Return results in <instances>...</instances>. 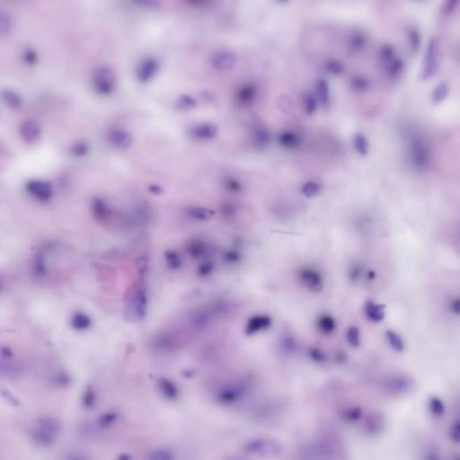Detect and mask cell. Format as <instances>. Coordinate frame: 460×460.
Returning a JSON list of instances; mask_svg holds the SVG:
<instances>
[{"label":"cell","mask_w":460,"mask_h":460,"mask_svg":"<svg viewBox=\"0 0 460 460\" xmlns=\"http://www.w3.org/2000/svg\"><path fill=\"white\" fill-rule=\"evenodd\" d=\"M92 85L100 95H110L116 89V74L108 66H100L93 72Z\"/></svg>","instance_id":"6da1fadb"},{"label":"cell","mask_w":460,"mask_h":460,"mask_svg":"<svg viewBox=\"0 0 460 460\" xmlns=\"http://www.w3.org/2000/svg\"><path fill=\"white\" fill-rule=\"evenodd\" d=\"M147 304V293L145 288L142 286L136 288L129 296L125 308L126 317L132 322L141 321L146 316Z\"/></svg>","instance_id":"7a4b0ae2"},{"label":"cell","mask_w":460,"mask_h":460,"mask_svg":"<svg viewBox=\"0 0 460 460\" xmlns=\"http://www.w3.org/2000/svg\"><path fill=\"white\" fill-rule=\"evenodd\" d=\"M412 164L418 170L424 171L430 166V152L429 147L419 138H414L410 146Z\"/></svg>","instance_id":"3957f363"},{"label":"cell","mask_w":460,"mask_h":460,"mask_svg":"<svg viewBox=\"0 0 460 460\" xmlns=\"http://www.w3.org/2000/svg\"><path fill=\"white\" fill-rule=\"evenodd\" d=\"M159 69L160 62L156 57H144L136 66V79L142 84H147L157 77Z\"/></svg>","instance_id":"277c9868"},{"label":"cell","mask_w":460,"mask_h":460,"mask_svg":"<svg viewBox=\"0 0 460 460\" xmlns=\"http://www.w3.org/2000/svg\"><path fill=\"white\" fill-rule=\"evenodd\" d=\"M238 58L236 52L230 49L216 50L209 58V64L215 70L220 72L229 71L238 64Z\"/></svg>","instance_id":"5b68a950"},{"label":"cell","mask_w":460,"mask_h":460,"mask_svg":"<svg viewBox=\"0 0 460 460\" xmlns=\"http://www.w3.org/2000/svg\"><path fill=\"white\" fill-rule=\"evenodd\" d=\"M439 68L438 64V49L435 40L432 39L429 41L427 49L424 54L423 66L421 70V79L423 80H429L435 76Z\"/></svg>","instance_id":"8992f818"},{"label":"cell","mask_w":460,"mask_h":460,"mask_svg":"<svg viewBox=\"0 0 460 460\" xmlns=\"http://www.w3.org/2000/svg\"><path fill=\"white\" fill-rule=\"evenodd\" d=\"M413 381L406 375H395L387 378L384 387L387 392L394 396H403L413 388Z\"/></svg>","instance_id":"52a82bcc"},{"label":"cell","mask_w":460,"mask_h":460,"mask_svg":"<svg viewBox=\"0 0 460 460\" xmlns=\"http://www.w3.org/2000/svg\"><path fill=\"white\" fill-rule=\"evenodd\" d=\"M301 283L313 293H319L324 288V280L321 273L312 268L303 267L298 271Z\"/></svg>","instance_id":"ba28073f"},{"label":"cell","mask_w":460,"mask_h":460,"mask_svg":"<svg viewBox=\"0 0 460 460\" xmlns=\"http://www.w3.org/2000/svg\"><path fill=\"white\" fill-rule=\"evenodd\" d=\"M246 393V386L241 382H236L228 384L225 387H221L219 390L216 397L221 404L231 405L239 401Z\"/></svg>","instance_id":"9c48e42d"},{"label":"cell","mask_w":460,"mask_h":460,"mask_svg":"<svg viewBox=\"0 0 460 460\" xmlns=\"http://www.w3.org/2000/svg\"><path fill=\"white\" fill-rule=\"evenodd\" d=\"M245 450L251 454H274L281 451V446L269 439H254L246 443Z\"/></svg>","instance_id":"30bf717a"},{"label":"cell","mask_w":460,"mask_h":460,"mask_svg":"<svg viewBox=\"0 0 460 460\" xmlns=\"http://www.w3.org/2000/svg\"><path fill=\"white\" fill-rule=\"evenodd\" d=\"M190 136L199 142H209L213 140L218 133V127L213 123H203L190 127Z\"/></svg>","instance_id":"8fae6325"},{"label":"cell","mask_w":460,"mask_h":460,"mask_svg":"<svg viewBox=\"0 0 460 460\" xmlns=\"http://www.w3.org/2000/svg\"><path fill=\"white\" fill-rule=\"evenodd\" d=\"M26 189L32 196L39 201H48L52 196V188L48 182L42 180H32L28 182Z\"/></svg>","instance_id":"7c38bea8"},{"label":"cell","mask_w":460,"mask_h":460,"mask_svg":"<svg viewBox=\"0 0 460 460\" xmlns=\"http://www.w3.org/2000/svg\"><path fill=\"white\" fill-rule=\"evenodd\" d=\"M272 320L267 315H256L252 317L247 321L246 325V333L247 335H253L259 332L264 331L270 327Z\"/></svg>","instance_id":"4fadbf2b"},{"label":"cell","mask_w":460,"mask_h":460,"mask_svg":"<svg viewBox=\"0 0 460 460\" xmlns=\"http://www.w3.org/2000/svg\"><path fill=\"white\" fill-rule=\"evenodd\" d=\"M58 431V424L52 419H45L39 424L38 438L43 443H49L54 440Z\"/></svg>","instance_id":"5bb4252c"},{"label":"cell","mask_w":460,"mask_h":460,"mask_svg":"<svg viewBox=\"0 0 460 460\" xmlns=\"http://www.w3.org/2000/svg\"><path fill=\"white\" fill-rule=\"evenodd\" d=\"M364 314L373 323H381L386 317V307L373 301H367L364 304Z\"/></svg>","instance_id":"9a60e30c"},{"label":"cell","mask_w":460,"mask_h":460,"mask_svg":"<svg viewBox=\"0 0 460 460\" xmlns=\"http://www.w3.org/2000/svg\"><path fill=\"white\" fill-rule=\"evenodd\" d=\"M385 427V418L381 412H372L366 418L364 429L369 435L380 434Z\"/></svg>","instance_id":"2e32d148"},{"label":"cell","mask_w":460,"mask_h":460,"mask_svg":"<svg viewBox=\"0 0 460 460\" xmlns=\"http://www.w3.org/2000/svg\"><path fill=\"white\" fill-rule=\"evenodd\" d=\"M257 87L254 84L246 83L240 86L237 91V99L243 105H251L257 97Z\"/></svg>","instance_id":"e0dca14e"},{"label":"cell","mask_w":460,"mask_h":460,"mask_svg":"<svg viewBox=\"0 0 460 460\" xmlns=\"http://www.w3.org/2000/svg\"><path fill=\"white\" fill-rule=\"evenodd\" d=\"M109 140L112 145L120 148H127L133 143V139L129 132L121 129H112L109 133Z\"/></svg>","instance_id":"ac0fdd59"},{"label":"cell","mask_w":460,"mask_h":460,"mask_svg":"<svg viewBox=\"0 0 460 460\" xmlns=\"http://www.w3.org/2000/svg\"><path fill=\"white\" fill-rule=\"evenodd\" d=\"M20 133L25 142H35L41 136V129L39 124L34 121H26L21 125Z\"/></svg>","instance_id":"d6986e66"},{"label":"cell","mask_w":460,"mask_h":460,"mask_svg":"<svg viewBox=\"0 0 460 460\" xmlns=\"http://www.w3.org/2000/svg\"><path fill=\"white\" fill-rule=\"evenodd\" d=\"M316 97L321 106L328 110L330 107V90L327 82L324 79L317 81L316 85Z\"/></svg>","instance_id":"ffe728a7"},{"label":"cell","mask_w":460,"mask_h":460,"mask_svg":"<svg viewBox=\"0 0 460 460\" xmlns=\"http://www.w3.org/2000/svg\"><path fill=\"white\" fill-rule=\"evenodd\" d=\"M158 387L163 397L168 400H175L179 397L178 387L172 381L168 379L160 378L158 381Z\"/></svg>","instance_id":"44dd1931"},{"label":"cell","mask_w":460,"mask_h":460,"mask_svg":"<svg viewBox=\"0 0 460 460\" xmlns=\"http://www.w3.org/2000/svg\"><path fill=\"white\" fill-rule=\"evenodd\" d=\"M280 348L284 354L292 355L297 351L298 344L294 335L290 332L283 333L280 339Z\"/></svg>","instance_id":"7402d4cb"},{"label":"cell","mask_w":460,"mask_h":460,"mask_svg":"<svg viewBox=\"0 0 460 460\" xmlns=\"http://www.w3.org/2000/svg\"><path fill=\"white\" fill-rule=\"evenodd\" d=\"M279 143L288 149H295L301 146V139L294 131L286 130L279 135Z\"/></svg>","instance_id":"603a6c76"},{"label":"cell","mask_w":460,"mask_h":460,"mask_svg":"<svg viewBox=\"0 0 460 460\" xmlns=\"http://www.w3.org/2000/svg\"><path fill=\"white\" fill-rule=\"evenodd\" d=\"M14 18L12 15L6 10H0V38H6L14 30Z\"/></svg>","instance_id":"cb8c5ba5"},{"label":"cell","mask_w":460,"mask_h":460,"mask_svg":"<svg viewBox=\"0 0 460 460\" xmlns=\"http://www.w3.org/2000/svg\"><path fill=\"white\" fill-rule=\"evenodd\" d=\"M1 98L5 103L6 106H8L12 110H18L23 105V100L18 94L11 89H6L1 92Z\"/></svg>","instance_id":"d4e9b609"},{"label":"cell","mask_w":460,"mask_h":460,"mask_svg":"<svg viewBox=\"0 0 460 460\" xmlns=\"http://www.w3.org/2000/svg\"><path fill=\"white\" fill-rule=\"evenodd\" d=\"M271 136L270 131L264 127H260L254 130V142L258 148H265L270 144Z\"/></svg>","instance_id":"484cf974"},{"label":"cell","mask_w":460,"mask_h":460,"mask_svg":"<svg viewBox=\"0 0 460 460\" xmlns=\"http://www.w3.org/2000/svg\"><path fill=\"white\" fill-rule=\"evenodd\" d=\"M386 338H387V341L393 350H396L397 352L405 351V341H404L403 337L397 332L393 331L390 329L387 330Z\"/></svg>","instance_id":"4316f807"},{"label":"cell","mask_w":460,"mask_h":460,"mask_svg":"<svg viewBox=\"0 0 460 460\" xmlns=\"http://www.w3.org/2000/svg\"><path fill=\"white\" fill-rule=\"evenodd\" d=\"M317 327L325 334H330L336 328V322L330 315H322L317 319Z\"/></svg>","instance_id":"83f0119b"},{"label":"cell","mask_w":460,"mask_h":460,"mask_svg":"<svg viewBox=\"0 0 460 460\" xmlns=\"http://www.w3.org/2000/svg\"><path fill=\"white\" fill-rule=\"evenodd\" d=\"M211 315L207 311H200L190 317V325L195 329H203L209 325Z\"/></svg>","instance_id":"f1b7e54d"},{"label":"cell","mask_w":460,"mask_h":460,"mask_svg":"<svg viewBox=\"0 0 460 460\" xmlns=\"http://www.w3.org/2000/svg\"><path fill=\"white\" fill-rule=\"evenodd\" d=\"M363 415V411L360 406L347 407L341 412V418L345 422L354 423L359 421Z\"/></svg>","instance_id":"f546056e"},{"label":"cell","mask_w":460,"mask_h":460,"mask_svg":"<svg viewBox=\"0 0 460 460\" xmlns=\"http://www.w3.org/2000/svg\"><path fill=\"white\" fill-rule=\"evenodd\" d=\"M71 324L75 329L79 331H84L90 327L91 319L86 314L79 312L75 314L72 317Z\"/></svg>","instance_id":"4dcf8cb0"},{"label":"cell","mask_w":460,"mask_h":460,"mask_svg":"<svg viewBox=\"0 0 460 460\" xmlns=\"http://www.w3.org/2000/svg\"><path fill=\"white\" fill-rule=\"evenodd\" d=\"M353 146L356 152L362 157H366L369 150L368 140L362 133H357L353 137Z\"/></svg>","instance_id":"1f68e13d"},{"label":"cell","mask_w":460,"mask_h":460,"mask_svg":"<svg viewBox=\"0 0 460 460\" xmlns=\"http://www.w3.org/2000/svg\"><path fill=\"white\" fill-rule=\"evenodd\" d=\"M449 93V88L448 86L442 82L439 85L436 86L435 88L433 89V92L431 94V101L434 105H438L442 103L445 99L447 98Z\"/></svg>","instance_id":"d6a6232c"},{"label":"cell","mask_w":460,"mask_h":460,"mask_svg":"<svg viewBox=\"0 0 460 460\" xmlns=\"http://www.w3.org/2000/svg\"><path fill=\"white\" fill-rule=\"evenodd\" d=\"M188 214L195 221H209V219L213 217L214 211L203 207H194L189 209Z\"/></svg>","instance_id":"836d02e7"},{"label":"cell","mask_w":460,"mask_h":460,"mask_svg":"<svg viewBox=\"0 0 460 460\" xmlns=\"http://www.w3.org/2000/svg\"><path fill=\"white\" fill-rule=\"evenodd\" d=\"M346 341L349 344L350 347L352 348H359L361 345V331L360 329L355 326L352 325L350 326L347 331H346Z\"/></svg>","instance_id":"e575fe53"},{"label":"cell","mask_w":460,"mask_h":460,"mask_svg":"<svg viewBox=\"0 0 460 460\" xmlns=\"http://www.w3.org/2000/svg\"><path fill=\"white\" fill-rule=\"evenodd\" d=\"M196 105L195 98L189 95H183L176 101V108L180 111L192 110Z\"/></svg>","instance_id":"d590c367"},{"label":"cell","mask_w":460,"mask_h":460,"mask_svg":"<svg viewBox=\"0 0 460 460\" xmlns=\"http://www.w3.org/2000/svg\"><path fill=\"white\" fill-rule=\"evenodd\" d=\"M429 409L434 416L441 417L445 412V405L442 399L432 397L429 400Z\"/></svg>","instance_id":"8d00e7d4"},{"label":"cell","mask_w":460,"mask_h":460,"mask_svg":"<svg viewBox=\"0 0 460 460\" xmlns=\"http://www.w3.org/2000/svg\"><path fill=\"white\" fill-rule=\"evenodd\" d=\"M130 2L138 7L148 10H157L163 6L164 0H130Z\"/></svg>","instance_id":"74e56055"},{"label":"cell","mask_w":460,"mask_h":460,"mask_svg":"<svg viewBox=\"0 0 460 460\" xmlns=\"http://www.w3.org/2000/svg\"><path fill=\"white\" fill-rule=\"evenodd\" d=\"M320 191H321V185L318 183L313 182V181L307 182L301 188V192L307 198H313L317 196L318 195Z\"/></svg>","instance_id":"f35d334b"},{"label":"cell","mask_w":460,"mask_h":460,"mask_svg":"<svg viewBox=\"0 0 460 460\" xmlns=\"http://www.w3.org/2000/svg\"><path fill=\"white\" fill-rule=\"evenodd\" d=\"M22 60L27 66L32 67V66H35L38 63L39 56L35 49H32L31 47H27L22 52Z\"/></svg>","instance_id":"ab89813d"},{"label":"cell","mask_w":460,"mask_h":460,"mask_svg":"<svg viewBox=\"0 0 460 460\" xmlns=\"http://www.w3.org/2000/svg\"><path fill=\"white\" fill-rule=\"evenodd\" d=\"M166 264L172 270H178L182 266V260L177 253L167 251L166 253Z\"/></svg>","instance_id":"60d3db41"},{"label":"cell","mask_w":460,"mask_h":460,"mask_svg":"<svg viewBox=\"0 0 460 460\" xmlns=\"http://www.w3.org/2000/svg\"><path fill=\"white\" fill-rule=\"evenodd\" d=\"M93 211H94V214H95V217L96 219L102 220V219H105L106 217L108 210H107V206L104 203V201H102L100 199H96L93 203Z\"/></svg>","instance_id":"b9f144b4"},{"label":"cell","mask_w":460,"mask_h":460,"mask_svg":"<svg viewBox=\"0 0 460 460\" xmlns=\"http://www.w3.org/2000/svg\"><path fill=\"white\" fill-rule=\"evenodd\" d=\"M304 104H305V111L307 115H313L317 109V97L313 95H307L304 100Z\"/></svg>","instance_id":"7bdbcfd3"},{"label":"cell","mask_w":460,"mask_h":460,"mask_svg":"<svg viewBox=\"0 0 460 460\" xmlns=\"http://www.w3.org/2000/svg\"><path fill=\"white\" fill-rule=\"evenodd\" d=\"M351 88L357 92L366 91L368 88V83L367 80L361 77H357L351 80Z\"/></svg>","instance_id":"ee69618b"},{"label":"cell","mask_w":460,"mask_h":460,"mask_svg":"<svg viewBox=\"0 0 460 460\" xmlns=\"http://www.w3.org/2000/svg\"><path fill=\"white\" fill-rule=\"evenodd\" d=\"M449 438L452 442L459 444L460 442V421L459 419L455 420L454 422L451 424L450 429H449Z\"/></svg>","instance_id":"f6af8a7d"},{"label":"cell","mask_w":460,"mask_h":460,"mask_svg":"<svg viewBox=\"0 0 460 460\" xmlns=\"http://www.w3.org/2000/svg\"><path fill=\"white\" fill-rule=\"evenodd\" d=\"M308 355L314 362H317V363H323L326 362L327 360L325 352L318 348H311L308 350Z\"/></svg>","instance_id":"bcb514c9"},{"label":"cell","mask_w":460,"mask_h":460,"mask_svg":"<svg viewBox=\"0 0 460 460\" xmlns=\"http://www.w3.org/2000/svg\"><path fill=\"white\" fill-rule=\"evenodd\" d=\"M117 420V414L115 412H107L105 413L104 415H102L100 420H99V423H100V425L102 427H110L112 424H114L116 422Z\"/></svg>","instance_id":"7dc6e473"},{"label":"cell","mask_w":460,"mask_h":460,"mask_svg":"<svg viewBox=\"0 0 460 460\" xmlns=\"http://www.w3.org/2000/svg\"><path fill=\"white\" fill-rule=\"evenodd\" d=\"M71 152L75 157H84L88 152V146L85 142H78L71 148Z\"/></svg>","instance_id":"c3c4849f"},{"label":"cell","mask_w":460,"mask_h":460,"mask_svg":"<svg viewBox=\"0 0 460 460\" xmlns=\"http://www.w3.org/2000/svg\"><path fill=\"white\" fill-rule=\"evenodd\" d=\"M459 5V0H444L442 5V13L445 16H449Z\"/></svg>","instance_id":"681fc988"},{"label":"cell","mask_w":460,"mask_h":460,"mask_svg":"<svg viewBox=\"0 0 460 460\" xmlns=\"http://www.w3.org/2000/svg\"><path fill=\"white\" fill-rule=\"evenodd\" d=\"M84 405L86 407H92L95 402V393L92 387H88L84 394Z\"/></svg>","instance_id":"f907efd6"},{"label":"cell","mask_w":460,"mask_h":460,"mask_svg":"<svg viewBox=\"0 0 460 460\" xmlns=\"http://www.w3.org/2000/svg\"><path fill=\"white\" fill-rule=\"evenodd\" d=\"M190 6L196 8H208L213 6L215 0H185Z\"/></svg>","instance_id":"816d5d0a"},{"label":"cell","mask_w":460,"mask_h":460,"mask_svg":"<svg viewBox=\"0 0 460 460\" xmlns=\"http://www.w3.org/2000/svg\"><path fill=\"white\" fill-rule=\"evenodd\" d=\"M326 68L330 73L334 74V75H340L344 70L343 65L338 62H330L327 63Z\"/></svg>","instance_id":"f5cc1de1"},{"label":"cell","mask_w":460,"mask_h":460,"mask_svg":"<svg viewBox=\"0 0 460 460\" xmlns=\"http://www.w3.org/2000/svg\"><path fill=\"white\" fill-rule=\"evenodd\" d=\"M204 253H206V247L203 246V244H195L194 246H190V254L194 257H201Z\"/></svg>","instance_id":"db71d44e"},{"label":"cell","mask_w":460,"mask_h":460,"mask_svg":"<svg viewBox=\"0 0 460 460\" xmlns=\"http://www.w3.org/2000/svg\"><path fill=\"white\" fill-rule=\"evenodd\" d=\"M213 269H214L213 264H210V263H205L200 267V269H199L200 273L199 274L203 277L208 276L213 271Z\"/></svg>","instance_id":"11a10c76"},{"label":"cell","mask_w":460,"mask_h":460,"mask_svg":"<svg viewBox=\"0 0 460 460\" xmlns=\"http://www.w3.org/2000/svg\"><path fill=\"white\" fill-rule=\"evenodd\" d=\"M225 260L229 264H235L240 260V254L237 252L231 251L225 255Z\"/></svg>","instance_id":"9f6ffc18"},{"label":"cell","mask_w":460,"mask_h":460,"mask_svg":"<svg viewBox=\"0 0 460 460\" xmlns=\"http://www.w3.org/2000/svg\"><path fill=\"white\" fill-rule=\"evenodd\" d=\"M362 269L359 265H354L350 271V277L351 281H357L362 275Z\"/></svg>","instance_id":"6f0895ef"},{"label":"cell","mask_w":460,"mask_h":460,"mask_svg":"<svg viewBox=\"0 0 460 460\" xmlns=\"http://www.w3.org/2000/svg\"><path fill=\"white\" fill-rule=\"evenodd\" d=\"M449 308L450 310L455 314V315H460V301L459 299H453L450 301L449 304Z\"/></svg>","instance_id":"680465c9"},{"label":"cell","mask_w":460,"mask_h":460,"mask_svg":"<svg viewBox=\"0 0 460 460\" xmlns=\"http://www.w3.org/2000/svg\"><path fill=\"white\" fill-rule=\"evenodd\" d=\"M152 459H157V460H169L173 459L172 456L169 454V452H165L163 450L160 451H156L154 452Z\"/></svg>","instance_id":"91938a15"},{"label":"cell","mask_w":460,"mask_h":460,"mask_svg":"<svg viewBox=\"0 0 460 460\" xmlns=\"http://www.w3.org/2000/svg\"><path fill=\"white\" fill-rule=\"evenodd\" d=\"M409 38H410V43H411V48L413 49H418V44L420 43V41L418 40V34L417 32L415 31H412V32H410V35H409Z\"/></svg>","instance_id":"94428289"},{"label":"cell","mask_w":460,"mask_h":460,"mask_svg":"<svg viewBox=\"0 0 460 460\" xmlns=\"http://www.w3.org/2000/svg\"><path fill=\"white\" fill-rule=\"evenodd\" d=\"M228 185H229V189L233 190V191H239L240 188H241V184L238 183V182H236L233 179L230 182H228Z\"/></svg>","instance_id":"6125c7cd"},{"label":"cell","mask_w":460,"mask_h":460,"mask_svg":"<svg viewBox=\"0 0 460 460\" xmlns=\"http://www.w3.org/2000/svg\"><path fill=\"white\" fill-rule=\"evenodd\" d=\"M277 1L280 2V3H286V2H288V0H277Z\"/></svg>","instance_id":"be15d7a7"}]
</instances>
